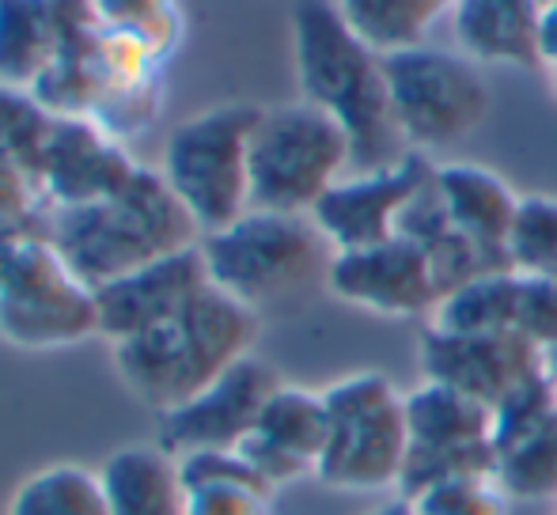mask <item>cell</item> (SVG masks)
<instances>
[{
	"instance_id": "obj_19",
	"label": "cell",
	"mask_w": 557,
	"mask_h": 515,
	"mask_svg": "<svg viewBox=\"0 0 557 515\" xmlns=\"http://www.w3.org/2000/svg\"><path fill=\"white\" fill-rule=\"evenodd\" d=\"M436 190H441L455 231H462L478 251L508 265V236H512L520 193H512L505 178L478 163H441Z\"/></svg>"
},
{
	"instance_id": "obj_38",
	"label": "cell",
	"mask_w": 557,
	"mask_h": 515,
	"mask_svg": "<svg viewBox=\"0 0 557 515\" xmlns=\"http://www.w3.org/2000/svg\"><path fill=\"white\" fill-rule=\"evenodd\" d=\"M550 80H554V91H557V65L550 68Z\"/></svg>"
},
{
	"instance_id": "obj_22",
	"label": "cell",
	"mask_w": 557,
	"mask_h": 515,
	"mask_svg": "<svg viewBox=\"0 0 557 515\" xmlns=\"http://www.w3.org/2000/svg\"><path fill=\"white\" fill-rule=\"evenodd\" d=\"M61 42L58 0H0V84L35 88Z\"/></svg>"
},
{
	"instance_id": "obj_15",
	"label": "cell",
	"mask_w": 557,
	"mask_h": 515,
	"mask_svg": "<svg viewBox=\"0 0 557 515\" xmlns=\"http://www.w3.org/2000/svg\"><path fill=\"white\" fill-rule=\"evenodd\" d=\"M213 285L206 269L201 247H186L178 254H168L160 262H148L145 269H133L111 285L96 288V315L99 334L111 346L163 323L175 311H183L198 292Z\"/></svg>"
},
{
	"instance_id": "obj_16",
	"label": "cell",
	"mask_w": 557,
	"mask_h": 515,
	"mask_svg": "<svg viewBox=\"0 0 557 515\" xmlns=\"http://www.w3.org/2000/svg\"><path fill=\"white\" fill-rule=\"evenodd\" d=\"M326 440H331V413L323 390L281 384L239 451L273 489H281L319 470Z\"/></svg>"
},
{
	"instance_id": "obj_11",
	"label": "cell",
	"mask_w": 557,
	"mask_h": 515,
	"mask_svg": "<svg viewBox=\"0 0 557 515\" xmlns=\"http://www.w3.org/2000/svg\"><path fill=\"white\" fill-rule=\"evenodd\" d=\"M436 163L421 152L380 171H352L334 183L311 209V224L326 239L334 254L360 251V247L387 243L398 236V216L413 201V193L433 178Z\"/></svg>"
},
{
	"instance_id": "obj_32",
	"label": "cell",
	"mask_w": 557,
	"mask_h": 515,
	"mask_svg": "<svg viewBox=\"0 0 557 515\" xmlns=\"http://www.w3.org/2000/svg\"><path fill=\"white\" fill-rule=\"evenodd\" d=\"M183 481L186 489L190 486H247L258 489V493L273 497L277 489L262 478V474L250 466V459L243 455L239 448L227 451H194V455H183Z\"/></svg>"
},
{
	"instance_id": "obj_14",
	"label": "cell",
	"mask_w": 557,
	"mask_h": 515,
	"mask_svg": "<svg viewBox=\"0 0 557 515\" xmlns=\"http://www.w3.org/2000/svg\"><path fill=\"white\" fill-rule=\"evenodd\" d=\"M418 361L429 384H444L490 410L543 368V353L520 334H447L436 326L421 334Z\"/></svg>"
},
{
	"instance_id": "obj_39",
	"label": "cell",
	"mask_w": 557,
	"mask_h": 515,
	"mask_svg": "<svg viewBox=\"0 0 557 515\" xmlns=\"http://www.w3.org/2000/svg\"><path fill=\"white\" fill-rule=\"evenodd\" d=\"M543 4H546V0H543Z\"/></svg>"
},
{
	"instance_id": "obj_13",
	"label": "cell",
	"mask_w": 557,
	"mask_h": 515,
	"mask_svg": "<svg viewBox=\"0 0 557 515\" xmlns=\"http://www.w3.org/2000/svg\"><path fill=\"white\" fill-rule=\"evenodd\" d=\"M326 285L337 300L387 318L433 315L441 303V285L433 277L429 254L403 236L360 247V251L331 254Z\"/></svg>"
},
{
	"instance_id": "obj_26",
	"label": "cell",
	"mask_w": 557,
	"mask_h": 515,
	"mask_svg": "<svg viewBox=\"0 0 557 515\" xmlns=\"http://www.w3.org/2000/svg\"><path fill=\"white\" fill-rule=\"evenodd\" d=\"M493 478L508 501H554L557 497V417L493 451Z\"/></svg>"
},
{
	"instance_id": "obj_31",
	"label": "cell",
	"mask_w": 557,
	"mask_h": 515,
	"mask_svg": "<svg viewBox=\"0 0 557 515\" xmlns=\"http://www.w3.org/2000/svg\"><path fill=\"white\" fill-rule=\"evenodd\" d=\"M516 334L546 353L557 346V277L520 273V303H516Z\"/></svg>"
},
{
	"instance_id": "obj_10",
	"label": "cell",
	"mask_w": 557,
	"mask_h": 515,
	"mask_svg": "<svg viewBox=\"0 0 557 515\" xmlns=\"http://www.w3.org/2000/svg\"><path fill=\"white\" fill-rule=\"evenodd\" d=\"M410 455L403 470V497L436 481L493 474V410L444 384H421L406 394Z\"/></svg>"
},
{
	"instance_id": "obj_33",
	"label": "cell",
	"mask_w": 557,
	"mask_h": 515,
	"mask_svg": "<svg viewBox=\"0 0 557 515\" xmlns=\"http://www.w3.org/2000/svg\"><path fill=\"white\" fill-rule=\"evenodd\" d=\"M270 497L247 486H190L186 515H265Z\"/></svg>"
},
{
	"instance_id": "obj_7",
	"label": "cell",
	"mask_w": 557,
	"mask_h": 515,
	"mask_svg": "<svg viewBox=\"0 0 557 515\" xmlns=\"http://www.w3.org/2000/svg\"><path fill=\"white\" fill-rule=\"evenodd\" d=\"M395 126L410 152H441L467 140L490 114V88L470 58L441 46L383 53Z\"/></svg>"
},
{
	"instance_id": "obj_34",
	"label": "cell",
	"mask_w": 557,
	"mask_h": 515,
	"mask_svg": "<svg viewBox=\"0 0 557 515\" xmlns=\"http://www.w3.org/2000/svg\"><path fill=\"white\" fill-rule=\"evenodd\" d=\"M539 61L557 65V0H546L543 15H539Z\"/></svg>"
},
{
	"instance_id": "obj_21",
	"label": "cell",
	"mask_w": 557,
	"mask_h": 515,
	"mask_svg": "<svg viewBox=\"0 0 557 515\" xmlns=\"http://www.w3.org/2000/svg\"><path fill=\"white\" fill-rule=\"evenodd\" d=\"M111 515H186L183 463L160 443H129L99 466Z\"/></svg>"
},
{
	"instance_id": "obj_29",
	"label": "cell",
	"mask_w": 557,
	"mask_h": 515,
	"mask_svg": "<svg viewBox=\"0 0 557 515\" xmlns=\"http://www.w3.org/2000/svg\"><path fill=\"white\" fill-rule=\"evenodd\" d=\"M406 501H410L413 515H508V497L493 474L436 481Z\"/></svg>"
},
{
	"instance_id": "obj_25",
	"label": "cell",
	"mask_w": 557,
	"mask_h": 515,
	"mask_svg": "<svg viewBox=\"0 0 557 515\" xmlns=\"http://www.w3.org/2000/svg\"><path fill=\"white\" fill-rule=\"evenodd\" d=\"M337 8L375 53H395L425 42L433 20L451 0H337Z\"/></svg>"
},
{
	"instance_id": "obj_35",
	"label": "cell",
	"mask_w": 557,
	"mask_h": 515,
	"mask_svg": "<svg viewBox=\"0 0 557 515\" xmlns=\"http://www.w3.org/2000/svg\"><path fill=\"white\" fill-rule=\"evenodd\" d=\"M368 515H413V508H410V501H391V504H383V508H375V512H368Z\"/></svg>"
},
{
	"instance_id": "obj_30",
	"label": "cell",
	"mask_w": 557,
	"mask_h": 515,
	"mask_svg": "<svg viewBox=\"0 0 557 515\" xmlns=\"http://www.w3.org/2000/svg\"><path fill=\"white\" fill-rule=\"evenodd\" d=\"M557 417V394L554 384L546 376V368H539L531 379H523L505 402L493 410V451L505 448V443L520 440V436L543 428L546 420Z\"/></svg>"
},
{
	"instance_id": "obj_17",
	"label": "cell",
	"mask_w": 557,
	"mask_h": 515,
	"mask_svg": "<svg viewBox=\"0 0 557 515\" xmlns=\"http://www.w3.org/2000/svg\"><path fill=\"white\" fill-rule=\"evenodd\" d=\"M137 163L125 160L114 137L88 118H53L42 152V198L53 209L91 205L111 198L133 178Z\"/></svg>"
},
{
	"instance_id": "obj_3",
	"label": "cell",
	"mask_w": 557,
	"mask_h": 515,
	"mask_svg": "<svg viewBox=\"0 0 557 515\" xmlns=\"http://www.w3.org/2000/svg\"><path fill=\"white\" fill-rule=\"evenodd\" d=\"M255 338L258 311L209 285L171 318L117 341L114 368L125 390L160 417L198 398L232 364L250 356Z\"/></svg>"
},
{
	"instance_id": "obj_1",
	"label": "cell",
	"mask_w": 557,
	"mask_h": 515,
	"mask_svg": "<svg viewBox=\"0 0 557 515\" xmlns=\"http://www.w3.org/2000/svg\"><path fill=\"white\" fill-rule=\"evenodd\" d=\"M293 53L304 103L326 111L349 133L352 171H380L410 155L391 114L383 53L345 23L342 8L331 0H296Z\"/></svg>"
},
{
	"instance_id": "obj_5",
	"label": "cell",
	"mask_w": 557,
	"mask_h": 515,
	"mask_svg": "<svg viewBox=\"0 0 557 515\" xmlns=\"http://www.w3.org/2000/svg\"><path fill=\"white\" fill-rule=\"evenodd\" d=\"M345 171H352L349 133L326 111L304 99L262 111L250 137V209L311 216Z\"/></svg>"
},
{
	"instance_id": "obj_6",
	"label": "cell",
	"mask_w": 557,
	"mask_h": 515,
	"mask_svg": "<svg viewBox=\"0 0 557 515\" xmlns=\"http://www.w3.org/2000/svg\"><path fill=\"white\" fill-rule=\"evenodd\" d=\"M331 413V440L319 459L315 478L345 493H375L403 486L410 428L406 394L380 372H357L323 390Z\"/></svg>"
},
{
	"instance_id": "obj_24",
	"label": "cell",
	"mask_w": 557,
	"mask_h": 515,
	"mask_svg": "<svg viewBox=\"0 0 557 515\" xmlns=\"http://www.w3.org/2000/svg\"><path fill=\"white\" fill-rule=\"evenodd\" d=\"M4 515H111L99 470L53 463L15 486Z\"/></svg>"
},
{
	"instance_id": "obj_18",
	"label": "cell",
	"mask_w": 557,
	"mask_h": 515,
	"mask_svg": "<svg viewBox=\"0 0 557 515\" xmlns=\"http://www.w3.org/2000/svg\"><path fill=\"white\" fill-rule=\"evenodd\" d=\"M53 114L0 84V224H23L42 198V152Z\"/></svg>"
},
{
	"instance_id": "obj_27",
	"label": "cell",
	"mask_w": 557,
	"mask_h": 515,
	"mask_svg": "<svg viewBox=\"0 0 557 515\" xmlns=\"http://www.w3.org/2000/svg\"><path fill=\"white\" fill-rule=\"evenodd\" d=\"M508 265L531 277H557V198H520L508 236Z\"/></svg>"
},
{
	"instance_id": "obj_2",
	"label": "cell",
	"mask_w": 557,
	"mask_h": 515,
	"mask_svg": "<svg viewBox=\"0 0 557 515\" xmlns=\"http://www.w3.org/2000/svg\"><path fill=\"white\" fill-rule=\"evenodd\" d=\"M42 236L76 273V280L96 292L148 262H160L201 243V228L175 198L160 171L137 167L133 178L91 205L53 209Z\"/></svg>"
},
{
	"instance_id": "obj_12",
	"label": "cell",
	"mask_w": 557,
	"mask_h": 515,
	"mask_svg": "<svg viewBox=\"0 0 557 515\" xmlns=\"http://www.w3.org/2000/svg\"><path fill=\"white\" fill-rule=\"evenodd\" d=\"M281 387L277 372L255 353L224 372L186 405L156 417V443L175 459L194 451H227L239 448L255 432L270 394Z\"/></svg>"
},
{
	"instance_id": "obj_37",
	"label": "cell",
	"mask_w": 557,
	"mask_h": 515,
	"mask_svg": "<svg viewBox=\"0 0 557 515\" xmlns=\"http://www.w3.org/2000/svg\"><path fill=\"white\" fill-rule=\"evenodd\" d=\"M20 224H0V258H4V251H8V243H12L15 236H20Z\"/></svg>"
},
{
	"instance_id": "obj_4",
	"label": "cell",
	"mask_w": 557,
	"mask_h": 515,
	"mask_svg": "<svg viewBox=\"0 0 557 515\" xmlns=\"http://www.w3.org/2000/svg\"><path fill=\"white\" fill-rule=\"evenodd\" d=\"M262 118L255 103H224L186 118L168 137L160 175L186 205L201 236L250 213V137Z\"/></svg>"
},
{
	"instance_id": "obj_9",
	"label": "cell",
	"mask_w": 557,
	"mask_h": 515,
	"mask_svg": "<svg viewBox=\"0 0 557 515\" xmlns=\"http://www.w3.org/2000/svg\"><path fill=\"white\" fill-rule=\"evenodd\" d=\"M91 334H99L96 292L42 231L23 228L0 258V338L20 349H58Z\"/></svg>"
},
{
	"instance_id": "obj_36",
	"label": "cell",
	"mask_w": 557,
	"mask_h": 515,
	"mask_svg": "<svg viewBox=\"0 0 557 515\" xmlns=\"http://www.w3.org/2000/svg\"><path fill=\"white\" fill-rule=\"evenodd\" d=\"M543 368H546V376H550L554 394H557V346H554V349H546V353H543Z\"/></svg>"
},
{
	"instance_id": "obj_20",
	"label": "cell",
	"mask_w": 557,
	"mask_h": 515,
	"mask_svg": "<svg viewBox=\"0 0 557 515\" xmlns=\"http://www.w3.org/2000/svg\"><path fill=\"white\" fill-rule=\"evenodd\" d=\"M459 53L474 65H543L539 15L543 0H451Z\"/></svg>"
},
{
	"instance_id": "obj_23",
	"label": "cell",
	"mask_w": 557,
	"mask_h": 515,
	"mask_svg": "<svg viewBox=\"0 0 557 515\" xmlns=\"http://www.w3.org/2000/svg\"><path fill=\"white\" fill-rule=\"evenodd\" d=\"M516 303H520V273H485L447 292L429 315V326L447 334H516Z\"/></svg>"
},
{
	"instance_id": "obj_8",
	"label": "cell",
	"mask_w": 557,
	"mask_h": 515,
	"mask_svg": "<svg viewBox=\"0 0 557 515\" xmlns=\"http://www.w3.org/2000/svg\"><path fill=\"white\" fill-rule=\"evenodd\" d=\"M201 258L213 288L258 311L296 292L326 258V239L311 216L250 209L221 231L201 236Z\"/></svg>"
},
{
	"instance_id": "obj_28",
	"label": "cell",
	"mask_w": 557,
	"mask_h": 515,
	"mask_svg": "<svg viewBox=\"0 0 557 515\" xmlns=\"http://www.w3.org/2000/svg\"><path fill=\"white\" fill-rule=\"evenodd\" d=\"M91 12H96V23L103 30L133 38L160 61L178 42L175 0H91Z\"/></svg>"
}]
</instances>
